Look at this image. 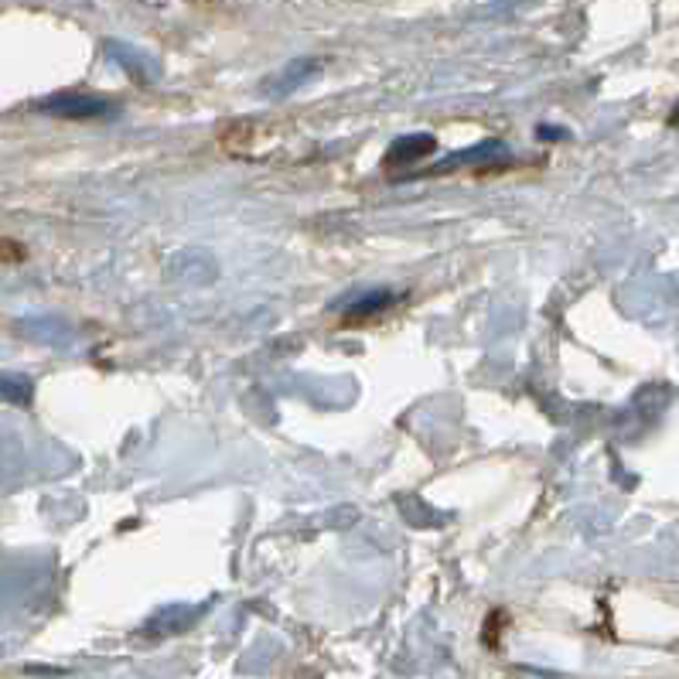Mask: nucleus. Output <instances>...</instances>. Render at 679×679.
<instances>
[{
  "label": "nucleus",
  "mask_w": 679,
  "mask_h": 679,
  "mask_svg": "<svg viewBox=\"0 0 679 679\" xmlns=\"http://www.w3.org/2000/svg\"><path fill=\"white\" fill-rule=\"evenodd\" d=\"M21 260H24V247L14 243V239H4V236H0V267L21 263Z\"/></svg>",
  "instance_id": "423d86ee"
},
{
  "label": "nucleus",
  "mask_w": 679,
  "mask_h": 679,
  "mask_svg": "<svg viewBox=\"0 0 679 679\" xmlns=\"http://www.w3.org/2000/svg\"><path fill=\"white\" fill-rule=\"evenodd\" d=\"M393 304V294L379 291V294H366V297H358L355 304L345 307V317L348 322H363V317H376L379 311H386Z\"/></svg>",
  "instance_id": "20e7f679"
},
{
  "label": "nucleus",
  "mask_w": 679,
  "mask_h": 679,
  "mask_svg": "<svg viewBox=\"0 0 679 679\" xmlns=\"http://www.w3.org/2000/svg\"><path fill=\"white\" fill-rule=\"evenodd\" d=\"M0 399H4V404L28 407V404H31V386H28L24 379H14V376L0 373Z\"/></svg>",
  "instance_id": "39448f33"
},
{
  "label": "nucleus",
  "mask_w": 679,
  "mask_h": 679,
  "mask_svg": "<svg viewBox=\"0 0 679 679\" xmlns=\"http://www.w3.org/2000/svg\"><path fill=\"white\" fill-rule=\"evenodd\" d=\"M109 109L113 106L106 96H90V93H59L42 103V113L62 116V119H96V116H106Z\"/></svg>",
  "instance_id": "f257e3e1"
},
{
  "label": "nucleus",
  "mask_w": 679,
  "mask_h": 679,
  "mask_svg": "<svg viewBox=\"0 0 679 679\" xmlns=\"http://www.w3.org/2000/svg\"><path fill=\"white\" fill-rule=\"evenodd\" d=\"M669 127H679V106H676V109L669 113Z\"/></svg>",
  "instance_id": "6e6552de"
},
{
  "label": "nucleus",
  "mask_w": 679,
  "mask_h": 679,
  "mask_svg": "<svg viewBox=\"0 0 679 679\" xmlns=\"http://www.w3.org/2000/svg\"><path fill=\"white\" fill-rule=\"evenodd\" d=\"M314 69H317V62H314V59H301V62L288 65L281 75L270 79V83H267V93H273V96H284V93H291L294 86H301V83H304V79H311V75H314Z\"/></svg>",
  "instance_id": "7ed1b4c3"
},
{
  "label": "nucleus",
  "mask_w": 679,
  "mask_h": 679,
  "mask_svg": "<svg viewBox=\"0 0 679 679\" xmlns=\"http://www.w3.org/2000/svg\"><path fill=\"white\" fill-rule=\"evenodd\" d=\"M536 137H540V140H561V137H567V130H553V127L546 124V127L536 130Z\"/></svg>",
  "instance_id": "0eeeda50"
},
{
  "label": "nucleus",
  "mask_w": 679,
  "mask_h": 679,
  "mask_svg": "<svg viewBox=\"0 0 679 679\" xmlns=\"http://www.w3.org/2000/svg\"><path fill=\"white\" fill-rule=\"evenodd\" d=\"M437 150V140L430 134H407L389 144L386 150V168H407V165H417L424 161V157H430Z\"/></svg>",
  "instance_id": "f03ea898"
}]
</instances>
